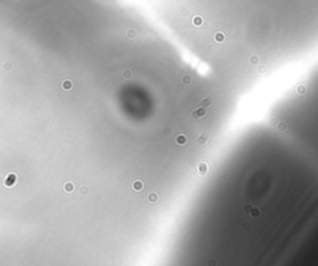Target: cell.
Listing matches in <instances>:
<instances>
[{
    "label": "cell",
    "instance_id": "6da1fadb",
    "mask_svg": "<svg viewBox=\"0 0 318 266\" xmlns=\"http://www.w3.org/2000/svg\"><path fill=\"white\" fill-rule=\"evenodd\" d=\"M17 183V174H15V173H9V174H6V177L4 178V185L5 187H13V185H15Z\"/></svg>",
    "mask_w": 318,
    "mask_h": 266
},
{
    "label": "cell",
    "instance_id": "7a4b0ae2",
    "mask_svg": "<svg viewBox=\"0 0 318 266\" xmlns=\"http://www.w3.org/2000/svg\"><path fill=\"white\" fill-rule=\"evenodd\" d=\"M205 116H206V108H204V107H198V108H195V110H194V112H193V117L195 118V119H200V118H204Z\"/></svg>",
    "mask_w": 318,
    "mask_h": 266
},
{
    "label": "cell",
    "instance_id": "3957f363",
    "mask_svg": "<svg viewBox=\"0 0 318 266\" xmlns=\"http://www.w3.org/2000/svg\"><path fill=\"white\" fill-rule=\"evenodd\" d=\"M212 102H214V101H212L211 97L206 96V97H204V98L201 100L200 106H201V107H204V108H209V107H211V106H212Z\"/></svg>",
    "mask_w": 318,
    "mask_h": 266
},
{
    "label": "cell",
    "instance_id": "277c9868",
    "mask_svg": "<svg viewBox=\"0 0 318 266\" xmlns=\"http://www.w3.org/2000/svg\"><path fill=\"white\" fill-rule=\"evenodd\" d=\"M196 170H198V174L203 177V175H205V174L208 173V164L206 163H199Z\"/></svg>",
    "mask_w": 318,
    "mask_h": 266
},
{
    "label": "cell",
    "instance_id": "5b68a950",
    "mask_svg": "<svg viewBox=\"0 0 318 266\" xmlns=\"http://www.w3.org/2000/svg\"><path fill=\"white\" fill-rule=\"evenodd\" d=\"M158 199H159V197H158V194H157L155 192H152V193H149L148 195H147L148 203L154 204V203H157V201H158Z\"/></svg>",
    "mask_w": 318,
    "mask_h": 266
},
{
    "label": "cell",
    "instance_id": "8992f818",
    "mask_svg": "<svg viewBox=\"0 0 318 266\" xmlns=\"http://www.w3.org/2000/svg\"><path fill=\"white\" fill-rule=\"evenodd\" d=\"M143 187H144V184H143V182H141V180H136V182H133V184H132V188H133V190H136V192H141V190L143 189Z\"/></svg>",
    "mask_w": 318,
    "mask_h": 266
},
{
    "label": "cell",
    "instance_id": "52a82bcc",
    "mask_svg": "<svg viewBox=\"0 0 318 266\" xmlns=\"http://www.w3.org/2000/svg\"><path fill=\"white\" fill-rule=\"evenodd\" d=\"M175 143L179 145H184L186 143V137L184 134H179V136H177V138H175Z\"/></svg>",
    "mask_w": 318,
    "mask_h": 266
},
{
    "label": "cell",
    "instance_id": "ba28073f",
    "mask_svg": "<svg viewBox=\"0 0 318 266\" xmlns=\"http://www.w3.org/2000/svg\"><path fill=\"white\" fill-rule=\"evenodd\" d=\"M208 141L209 139H208V137L205 136V134H201V136L198 137V144H199V145H205V144L208 143Z\"/></svg>",
    "mask_w": 318,
    "mask_h": 266
},
{
    "label": "cell",
    "instance_id": "9c48e42d",
    "mask_svg": "<svg viewBox=\"0 0 318 266\" xmlns=\"http://www.w3.org/2000/svg\"><path fill=\"white\" fill-rule=\"evenodd\" d=\"M63 189H65V192H66V193H72V192H73V189H75L73 183H71V182L66 183L65 187H63Z\"/></svg>",
    "mask_w": 318,
    "mask_h": 266
},
{
    "label": "cell",
    "instance_id": "30bf717a",
    "mask_svg": "<svg viewBox=\"0 0 318 266\" xmlns=\"http://www.w3.org/2000/svg\"><path fill=\"white\" fill-rule=\"evenodd\" d=\"M250 214H251L252 218H259V216L261 215V211L259 208H251V210H250Z\"/></svg>",
    "mask_w": 318,
    "mask_h": 266
},
{
    "label": "cell",
    "instance_id": "8fae6325",
    "mask_svg": "<svg viewBox=\"0 0 318 266\" xmlns=\"http://www.w3.org/2000/svg\"><path fill=\"white\" fill-rule=\"evenodd\" d=\"M276 128H277L280 132H285V131L287 129V125L286 122H278L277 125H276Z\"/></svg>",
    "mask_w": 318,
    "mask_h": 266
},
{
    "label": "cell",
    "instance_id": "7c38bea8",
    "mask_svg": "<svg viewBox=\"0 0 318 266\" xmlns=\"http://www.w3.org/2000/svg\"><path fill=\"white\" fill-rule=\"evenodd\" d=\"M62 88H63V90H66V91H69V90H71V88H72V82L69 81V80L63 81V82H62Z\"/></svg>",
    "mask_w": 318,
    "mask_h": 266
},
{
    "label": "cell",
    "instance_id": "4fadbf2b",
    "mask_svg": "<svg viewBox=\"0 0 318 266\" xmlns=\"http://www.w3.org/2000/svg\"><path fill=\"white\" fill-rule=\"evenodd\" d=\"M296 91H297L298 95H305L306 91H307V88H306V86L300 85V86H297V87H296Z\"/></svg>",
    "mask_w": 318,
    "mask_h": 266
},
{
    "label": "cell",
    "instance_id": "5bb4252c",
    "mask_svg": "<svg viewBox=\"0 0 318 266\" xmlns=\"http://www.w3.org/2000/svg\"><path fill=\"white\" fill-rule=\"evenodd\" d=\"M182 82L184 85H190V84H192V78H190V76H183L182 77Z\"/></svg>",
    "mask_w": 318,
    "mask_h": 266
},
{
    "label": "cell",
    "instance_id": "9a60e30c",
    "mask_svg": "<svg viewBox=\"0 0 318 266\" xmlns=\"http://www.w3.org/2000/svg\"><path fill=\"white\" fill-rule=\"evenodd\" d=\"M80 192H81L82 195H86V194L88 193V188H87V187H82V188L80 189Z\"/></svg>",
    "mask_w": 318,
    "mask_h": 266
},
{
    "label": "cell",
    "instance_id": "2e32d148",
    "mask_svg": "<svg viewBox=\"0 0 318 266\" xmlns=\"http://www.w3.org/2000/svg\"><path fill=\"white\" fill-rule=\"evenodd\" d=\"M130 76H132V72H130V71L126 70L124 72H123V77H124V78H129Z\"/></svg>",
    "mask_w": 318,
    "mask_h": 266
},
{
    "label": "cell",
    "instance_id": "e0dca14e",
    "mask_svg": "<svg viewBox=\"0 0 318 266\" xmlns=\"http://www.w3.org/2000/svg\"><path fill=\"white\" fill-rule=\"evenodd\" d=\"M215 39H216V41H223L224 40V35H223V34H218V35L215 36Z\"/></svg>",
    "mask_w": 318,
    "mask_h": 266
},
{
    "label": "cell",
    "instance_id": "ac0fdd59",
    "mask_svg": "<svg viewBox=\"0 0 318 266\" xmlns=\"http://www.w3.org/2000/svg\"><path fill=\"white\" fill-rule=\"evenodd\" d=\"M194 24H195V25H201V19L200 18H195V19H194Z\"/></svg>",
    "mask_w": 318,
    "mask_h": 266
},
{
    "label": "cell",
    "instance_id": "d6986e66",
    "mask_svg": "<svg viewBox=\"0 0 318 266\" xmlns=\"http://www.w3.org/2000/svg\"><path fill=\"white\" fill-rule=\"evenodd\" d=\"M251 63H252V65H256V63H257V59H256V57H252V59H251Z\"/></svg>",
    "mask_w": 318,
    "mask_h": 266
},
{
    "label": "cell",
    "instance_id": "ffe728a7",
    "mask_svg": "<svg viewBox=\"0 0 318 266\" xmlns=\"http://www.w3.org/2000/svg\"><path fill=\"white\" fill-rule=\"evenodd\" d=\"M251 208H252V207H250V205H246V207H245L246 213H250V210H251Z\"/></svg>",
    "mask_w": 318,
    "mask_h": 266
},
{
    "label": "cell",
    "instance_id": "44dd1931",
    "mask_svg": "<svg viewBox=\"0 0 318 266\" xmlns=\"http://www.w3.org/2000/svg\"><path fill=\"white\" fill-rule=\"evenodd\" d=\"M164 133H165L167 136H168V134H170V133H171V129H170V128H165V132H164Z\"/></svg>",
    "mask_w": 318,
    "mask_h": 266
}]
</instances>
